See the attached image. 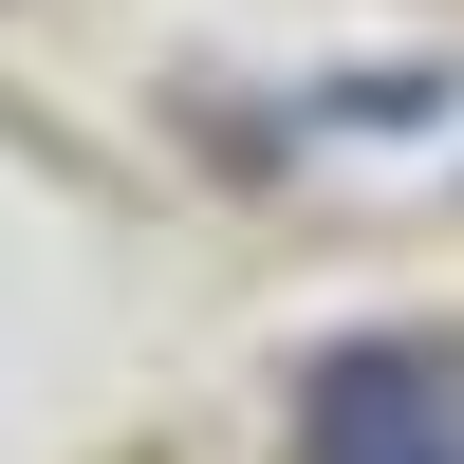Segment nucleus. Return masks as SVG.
<instances>
[{
	"label": "nucleus",
	"instance_id": "obj_1",
	"mask_svg": "<svg viewBox=\"0 0 464 464\" xmlns=\"http://www.w3.org/2000/svg\"><path fill=\"white\" fill-rule=\"evenodd\" d=\"M297 446L316 464H464V353H428V334H334L297 372Z\"/></svg>",
	"mask_w": 464,
	"mask_h": 464
}]
</instances>
